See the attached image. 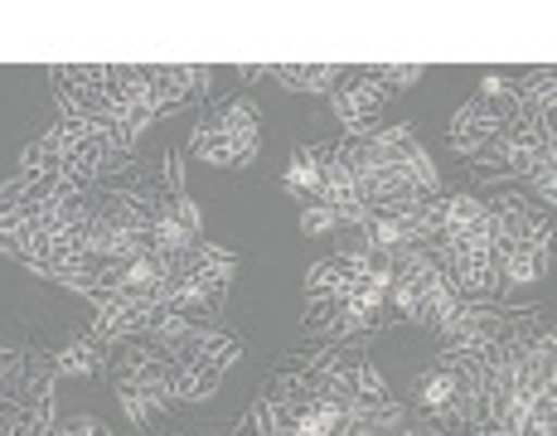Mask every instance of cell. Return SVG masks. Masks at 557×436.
<instances>
[{
    "label": "cell",
    "instance_id": "277c9868",
    "mask_svg": "<svg viewBox=\"0 0 557 436\" xmlns=\"http://www.w3.org/2000/svg\"><path fill=\"white\" fill-rule=\"evenodd\" d=\"M49 359V369L59 378H92V374H107V345L92 335H69L59 345H39Z\"/></svg>",
    "mask_w": 557,
    "mask_h": 436
},
{
    "label": "cell",
    "instance_id": "4fadbf2b",
    "mask_svg": "<svg viewBox=\"0 0 557 436\" xmlns=\"http://www.w3.org/2000/svg\"><path fill=\"white\" fill-rule=\"evenodd\" d=\"M238 78L243 83H257V78H267V68H238Z\"/></svg>",
    "mask_w": 557,
    "mask_h": 436
},
{
    "label": "cell",
    "instance_id": "ba28073f",
    "mask_svg": "<svg viewBox=\"0 0 557 436\" xmlns=\"http://www.w3.org/2000/svg\"><path fill=\"white\" fill-rule=\"evenodd\" d=\"M228 369L223 364H175V402L189 408V402H209L213 393L223 388Z\"/></svg>",
    "mask_w": 557,
    "mask_h": 436
},
{
    "label": "cell",
    "instance_id": "9c48e42d",
    "mask_svg": "<svg viewBox=\"0 0 557 436\" xmlns=\"http://www.w3.org/2000/svg\"><path fill=\"white\" fill-rule=\"evenodd\" d=\"M359 73L383 92V98H398V92H407V88H417V83H422L426 68H422V63H373V68H359Z\"/></svg>",
    "mask_w": 557,
    "mask_h": 436
},
{
    "label": "cell",
    "instance_id": "7c38bea8",
    "mask_svg": "<svg viewBox=\"0 0 557 436\" xmlns=\"http://www.w3.org/2000/svg\"><path fill=\"white\" fill-rule=\"evenodd\" d=\"M170 436H228V432H219V427H199V432H170Z\"/></svg>",
    "mask_w": 557,
    "mask_h": 436
},
{
    "label": "cell",
    "instance_id": "6da1fadb",
    "mask_svg": "<svg viewBox=\"0 0 557 436\" xmlns=\"http://www.w3.org/2000/svg\"><path fill=\"white\" fill-rule=\"evenodd\" d=\"M107 378L122 402L132 427H151L175 402V364L146 339H126V345H107Z\"/></svg>",
    "mask_w": 557,
    "mask_h": 436
},
{
    "label": "cell",
    "instance_id": "52a82bcc",
    "mask_svg": "<svg viewBox=\"0 0 557 436\" xmlns=\"http://www.w3.org/2000/svg\"><path fill=\"white\" fill-rule=\"evenodd\" d=\"M267 78H276L292 92H330L345 78V68L339 63H276V68H267Z\"/></svg>",
    "mask_w": 557,
    "mask_h": 436
},
{
    "label": "cell",
    "instance_id": "30bf717a",
    "mask_svg": "<svg viewBox=\"0 0 557 436\" xmlns=\"http://www.w3.org/2000/svg\"><path fill=\"white\" fill-rule=\"evenodd\" d=\"M345 223H339L335 209H325V204H306L301 209V233L306 238H330V233H339Z\"/></svg>",
    "mask_w": 557,
    "mask_h": 436
},
{
    "label": "cell",
    "instance_id": "8fae6325",
    "mask_svg": "<svg viewBox=\"0 0 557 436\" xmlns=\"http://www.w3.org/2000/svg\"><path fill=\"white\" fill-rule=\"evenodd\" d=\"M53 432H59V436H112V427L98 422V418H63Z\"/></svg>",
    "mask_w": 557,
    "mask_h": 436
},
{
    "label": "cell",
    "instance_id": "3957f363",
    "mask_svg": "<svg viewBox=\"0 0 557 436\" xmlns=\"http://www.w3.org/2000/svg\"><path fill=\"white\" fill-rule=\"evenodd\" d=\"M330 155H335V146H296L292 165L282 170V189L286 195H296L301 204H320V199H325Z\"/></svg>",
    "mask_w": 557,
    "mask_h": 436
},
{
    "label": "cell",
    "instance_id": "8992f818",
    "mask_svg": "<svg viewBox=\"0 0 557 436\" xmlns=\"http://www.w3.org/2000/svg\"><path fill=\"white\" fill-rule=\"evenodd\" d=\"M257 122H262V112H257L252 98H233V102H219L213 112L199 116V132H219V136H262L257 132Z\"/></svg>",
    "mask_w": 557,
    "mask_h": 436
},
{
    "label": "cell",
    "instance_id": "5b68a950",
    "mask_svg": "<svg viewBox=\"0 0 557 436\" xmlns=\"http://www.w3.org/2000/svg\"><path fill=\"white\" fill-rule=\"evenodd\" d=\"M257 146H262V136H219V132H189V146L185 151L195 155V161L213 165V170H248L257 161Z\"/></svg>",
    "mask_w": 557,
    "mask_h": 436
},
{
    "label": "cell",
    "instance_id": "7a4b0ae2",
    "mask_svg": "<svg viewBox=\"0 0 557 436\" xmlns=\"http://www.w3.org/2000/svg\"><path fill=\"white\" fill-rule=\"evenodd\" d=\"M383 92L373 88L363 73H345V78L330 88V108H335V116L349 126V136H373L379 132V112H383Z\"/></svg>",
    "mask_w": 557,
    "mask_h": 436
}]
</instances>
